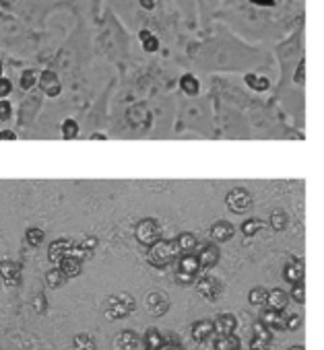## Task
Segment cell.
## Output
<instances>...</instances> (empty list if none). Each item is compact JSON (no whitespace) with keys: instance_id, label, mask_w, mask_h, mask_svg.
Instances as JSON below:
<instances>
[{"instance_id":"ee69618b","label":"cell","mask_w":324,"mask_h":350,"mask_svg":"<svg viewBox=\"0 0 324 350\" xmlns=\"http://www.w3.org/2000/svg\"><path fill=\"white\" fill-rule=\"evenodd\" d=\"M303 68H306V62L301 60V62H299V68H297V72H295V77H293L295 83H303Z\"/></svg>"},{"instance_id":"83f0119b","label":"cell","mask_w":324,"mask_h":350,"mask_svg":"<svg viewBox=\"0 0 324 350\" xmlns=\"http://www.w3.org/2000/svg\"><path fill=\"white\" fill-rule=\"evenodd\" d=\"M44 239H46V233H44L40 227H29V229L25 231V241H27V245H32V247H40V245L44 243Z\"/></svg>"},{"instance_id":"cb8c5ba5","label":"cell","mask_w":324,"mask_h":350,"mask_svg":"<svg viewBox=\"0 0 324 350\" xmlns=\"http://www.w3.org/2000/svg\"><path fill=\"white\" fill-rule=\"evenodd\" d=\"M242 340L236 334H227V336H219L215 340V350H240Z\"/></svg>"},{"instance_id":"74e56055","label":"cell","mask_w":324,"mask_h":350,"mask_svg":"<svg viewBox=\"0 0 324 350\" xmlns=\"http://www.w3.org/2000/svg\"><path fill=\"white\" fill-rule=\"evenodd\" d=\"M97 245H99V241H97V237H93V235L83 237V241L79 243V247H83V250H85V252H89V254H95Z\"/></svg>"},{"instance_id":"7a4b0ae2","label":"cell","mask_w":324,"mask_h":350,"mask_svg":"<svg viewBox=\"0 0 324 350\" xmlns=\"http://www.w3.org/2000/svg\"><path fill=\"white\" fill-rule=\"evenodd\" d=\"M136 307V301L132 295L128 293H116L108 299V307H105V317L110 321H118V319H124L128 317Z\"/></svg>"},{"instance_id":"52a82bcc","label":"cell","mask_w":324,"mask_h":350,"mask_svg":"<svg viewBox=\"0 0 324 350\" xmlns=\"http://www.w3.org/2000/svg\"><path fill=\"white\" fill-rule=\"evenodd\" d=\"M199 262H201V268L209 270V268H215L219 264V258H221V252L217 247V243H205L199 254H197Z\"/></svg>"},{"instance_id":"c3c4849f","label":"cell","mask_w":324,"mask_h":350,"mask_svg":"<svg viewBox=\"0 0 324 350\" xmlns=\"http://www.w3.org/2000/svg\"><path fill=\"white\" fill-rule=\"evenodd\" d=\"M159 350H184V346L182 344H170V342H164L161 344V348Z\"/></svg>"},{"instance_id":"7bdbcfd3","label":"cell","mask_w":324,"mask_h":350,"mask_svg":"<svg viewBox=\"0 0 324 350\" xmlns=\"http://www.w3.org/2000/svg\"><path fill=\"white\" fill-rule=\"evenodd\" d=\"M197 278L195 276H188V274H180V272H176V282L178 284H182V286H188V284H192Z\"/></svg>"},{"instance_id":"277c9868","label":"cell","mask_w":324,"mask_h":350,"mask_svg":"<svg viewBox=\"0 0 324 350\" xmlns=\"http://www.w3.org/2000/svg\"><path fill=\"white\" fill-rule=\"evenodd\" d=\"M145 307H147V311H149L151 317H164V315L170 311L172 301H170L168 295L153 291V293H149V295L145 297Z\"/></svg>"},{"instance_id":"ffe728a7","label":"cell","mask_w":324,"mask_h":350,"mask_svg":"<svg viewBox=\"0 0 324 350\" xmlns=\"http://www.w3.org/2000/svg\"><path fill=\"white\" fill-rule=\"evenodd\" d=\"M287 303H289V295L283 291V288H273V291H269V295H266V307H271V309H279V311H283L285 307H287Z\"/></svg>"},{"instance_id":"d590c367","label":"cell","mask_w":324,"mask_h":350,"mask_svg":"<svg viewBox=\"0 0 324 350\" xmlns=\"http://www.w3.org/2000/svg\"><path fill=\"white\" fill-rule=\"evenodd\" d=\"M36 83H38V72L36 70H23V75H21V89L29 91L32 87H36Z\"/></svg>"},{"instance_id":"ba28073f","label":"cell","mask_w":324,"mask_h":350,"mask_svg":"<svg viewBox=\"0 0 324 350\" xmlns=\"http://www.w3.org/2000/svg\"><path fill=\"white\" fill-rule=\"evenodd\" d=\"M201 270L203 268H201V262H199V258H197L195 252H188V254H180L178 256V268H176V272L188 274V276H195L197 278Z\"/></svg>"},{"instance_id":"ac0fdd59","label":"cell","mask_w":324,"mask_h":350,"mask_svg":"<svg viewBox=\"0 0 324 350\" xmlns=\"http://www.w3.org/2000/svg\"><path fill=\"white\" fill-rule=\"evenodd\" d=\"M303 274H306L303 264H301V262H297V260H293V262L285 264V268H283V278H285L289 284L301 282V280H303Z\"/></svg>"},{"instance_id":"ab89813d","label":"cell","mask_w":324,"mask_h":350,"mask_svg":"<svg viewBox=\"0 0 324 350\" xmlns=\"http://www.w3.org/2000/svg\"><path fill=\"white\" fill-rule=\"evenodd\" d=\"M13 113V107L7 99H0V122H7Z\"/></svg>"},{"instance_id":"9c48e42d","label":"cell","mask_w":324,"mask_h":350,"mask_svg":"<svg viewBox=\"0 0 324 350\" xmlns=\"http://www.w3.org/2000/svg\"><path fill=\"white\" fill-rule=\"evenodd\" d=\"M197 288H199V295L205 299V301H217L219 299V293H221V284L217 278L213 276H203L199 282H197Z\"/></svg>"},{"instance_id":"8fae6325","label":"cell","mask_w":324,"mask_h":350,"mask_svg":"<svg viewBox=\"0 0 324 350\" xmlns=\"http://www.w3.org/2000/svg\"><path fill=\"white\" fill-rule=\"evenodd\" d=\"M73 245H75V241H73V239H66V237H60V239L52 241L50 247H48V260H50L52 264H58L64 256L71 254Z\"/></svg>"},{"instance_id":"2e32d148","label":"cell","mask_w":324,"mask_h":350,"mask_svg":"<svg viewBox=\"0 0 324 350\" xmlns=\"http://www.w3.org/2000/svg\"><path fill=\"white\" fill-rule=\"evenodd\" d=\"M56 266L60 268V272H62L66 278H77V276L83 272V262H81L79 258H75L73 254L64 256Z\"/></svg>"},{"instance_id":"44dd1931","label":"cell","mask_w":324,"mask_h":350,"mask_svg":"<svg viewBox=\"0 0 324 350\" xmlns=\"http://www.w3.org/2000/svg\"><path fill=\"white\" fill-rule=\"evenodd\" d=\"M176 247H178V252L180 254H188V252H195L197 247H199V239H197V235L195 233H180L176 239Z\"/></svg>"},{"instance_id":"4fadbf2b","label":"cell","mask_w":324,"mask_h":350,"mask_svg":"<svg viewBox=\"0 0 324 350\" xmlns=\"http://www.w3.org/2000/svg\"><path fill=\"white\" fill-rule=\"evenodd\" d=\"M40 87H42V91H44L48 97H58V95L62 93L60 79H58V75L52 72V70L42 72V77H40Z\"/></svg>"},{"instance_id":"1f68e13d","label":"cell","mask_w":324,"mask_h":350,"mask_svg":"<svg viewBox=\"0 0 324 350\" xmlns=\"http://www.w3.org/2000/svg\"><path fill=\"white\" fill-rule=\"evenodd\" d=\"M246 85L252 87L254 91H266L269 89V79L260 77V75H246Z\"/></svg>"},{"instance_id":"603a6c76","label":"cell","mask_w":324,"mask_h":350,"mask_svg":"<svg viewBox=\"0 0 324 350\" xmlns=\"http://www.w3.org/2000/svg\"><path fill=\"white\" fill-rule=\"evenodd\" d=\"M73 350H97V342L91 334L81 332L73 338Z\"/></svg>"},{"instance_id":"f35d334b","label":"cell","mask_w":324,"mask_h":350,"mask_svg":"<svg viewBox=\"0 0 324 350\" xmlns=\"http://www.w3.org/2000/svg\"><path fill=\"white\" fill-rule=\"evenodd\" d=\"M299 327H301V317H299V315H289V317H285V329L297 332Z\"/></svg>"},{"instance_id":"f907efd6","label":"cell","mask_w":324,"mask_h":350,"mask_svg":"<svg viewBox=\"0 0 324 350\" xmlns=\"http://www.w3.org/2000/svg\"><path fill=\"white\" fill-rule=\"evenodd\" d=\"M287 350H306V348H303V346H301V344H299V346H289V348H287Z\"/></svg>"},{"instance_id":"60d3db41","label":"cell","mask_w":324,"mask_h":350,"mask_svg":"<svg viewBox=\"0 0 324 350\" xmlns=\"http://www.w3.org/2000/svg\"><path fill=\"white\" fill-rule=\"evenodd\" d=\"M13 91V83L5 77H0V99H5Z\"/></svg>"},{"instance_id":"8992f818","label":"cell","mask_w":324,"mask_h":350,"mask_svg":"<svg viewBox=\"0 0 324 350\" xmlns=\"http://www.w3.org/2000/svg\"><path fill=\"white\" fill-rule=\"evenodd\" d=\"M21 264L13 262V260H3L0 262V278L7 286H19L21 284Z\"/></svg>"},{"instance_id":"5bb4252c","label":"cell","mask_w":324,"mask_h":350,"mask_svg":"<svg viewBox=\"0 0 324 350\" xmlns=\"http://www.w3.org/2000/svg\"><path fill=\"white\" fill-rule=\"evenodd\" d=\"M260 321L269 327V329H285V313L279 309H262L260 311Z\"/></svg>"},{"instance_id":"f546056e","label":"cell","mask_w":324,"mask_h":350,"mask_svg":"<svg viewBox=\"0 0 324 350\" xmlns=\"http://www.w3.org/2000/svg\"><path fill=\"white\" fill-rule=\"evenodd\" d=\"M266 295H269V291H266L264 286H254V288L248 293V303L254 305V307H260V305L266 303Z\"/></svg>"},{"instance_id":"681fc988","label":"cell","mask_w":324,"mask_h":350,"mask_svg":"<svg viewBox=\"0 0 324 350\" xmlns=\"http://www.w3.org/2000/svg\"><path fill=\"white\" fill-rule=\"evenodd\" d=\"M105 138H108L105 134H97V132H95V134H91V140H105Z\"/></svg>"},{"instance_id":"e575fe53","label":"cell","mask_w":324,"mask_h":350,"mask_svg":"<svg viewBox=\"0 0 324 350\" xmlns=\"http://www.w3.org/2000/svg\"><path fill=\"white\" fill-rule=\"evenodd\" d=\"M60 130H62V136H64L66 140H73V138H77V134H79V124H77L75 120H64L62 126H60Z\"/></svg>"},{"instance_id":"6da1fadb","label":"cell","mask_w":324,"mask_h":350,"mask_svg":"<svg viewBox=\"0 0 324 350\" xmlns=\"http://www.w3.org/2000/svg\"><path fill=\"white\" fill-rule=\"evenodd\" d=\"M147 262L153 266V268H168L178 256V247H176V241L174 239H157L155 243H151L147 247Z\"/></svg>"},{"instance_id":"e0dca14e","label":"cell","mask_w":324,"mask_h":350,"mask_svg":"<svg viewBox=\"0 0 324 350\" xmlns=\"http://www.w3.org/2000/svg\"><path fill=\"white\" fill-rule=\"evenodd\" d=\"M213 334H215V329H213L211 319H199L190 327V336L195 342H207L209 338H213Z\"/></svg>"},{"instance_id":"7dc6e473","label":"cell","mask_w":324,"mask_h":350,"mask_svg":"<svg viewBox=\"0 0 324 350\" xmlns=\"http://www.w3.org/2000/svg\"><path fill=\"white\" fill-rule=\"evenodd\" d=\"M138 5H140L142 9H147V11H153L155 5H157V0H138Z\"/></svg>"},{"instance_id":"9a60e30c","label":"cell","mask_w":324,"mask_h":350,"mask_svg":"<svg viewBox=\"0 0 324 350\" xmlns=\"http://www.w3.org/2000/svg\"><path fill=\"white\" fill-rule=\"evenodd\" d=\"M209 235H211V239H213L215 243H225V241H229V239L236 235V229H234V225L227 223V221H217V223L211 227Z\"/></svg>"},{"instance_id":"8d00e7d4","label":"cell","mask_w":324,"mask_h":350,"mask_svg":"<svg viewBox=\"0 0 324 350\" xmlns=\"http://www.w3.org/2000/svg\"><path fill=\"white\" fill-rule=\"evenodd\" d=\"M289 293H291V299H293L295 303H299V305L306 303V286H303V280L291 284V291H289Z\"/></svg>"},{"instance_id":"5b68a950","label":"cell","mask_w":324,"mask_h":350,"mask_svg":"<svg viewBox=\"0 0 324 350\" xmlns=\"http://www.w3.org/2000/svg\"><path fill=\"white\" fill-rule=\"evenodd\" d=\"M225 202H227V208L236 215H242L246 213L250 206H252V194L244 188H234L227 196H225Z\"/></svg>"},{"instance_id":"7402d4cb","label":"cell","mask_w":324,"mask_h":350,"mask_svg":"<svg viewBox=\"0 0 324 350\" xmlns=\"http://www.w3.org/2000/svg\"><path fill=\"white\" fill-rule=\"evenodd\" d=\"M140 342L145 344V350H159L161 344H164V334H161L159 329H155V327H151V329L145 332Z\"/></svg>"},{"instance_id":"836d02e7","label":"cell","mask_w":324,"mask_h":350,"mask_svg":"<svg viewBox=\"0 0 324 350\" xmlns=\"http://www.w3.org/2000/svg\"><path fill=\"white\" fill-rule=\"evenodd\" d=\"M252 336H256V338H260V340H264V342H269V344H271V340H273V332H271L260 319L252 323Z\"/></svg>"},{"instance_id":"d4e9b609","label":"cell","mask_w":324,"mask_h":350,"mask_svg":"<svg viewBox=\"0 0 324 350\" xmlns=\"http://www.w3.org/2000/svg\"><path fill=\"white\" fill-rule=\"evenodd\" d=\"M44 280H46V286H50V288H60L68 278H66V276L60 272V268L56 266V268H52V270H48V272H46Z\"/></svg>"},{"instance_id":"4dcf8cb0","label":"cell","mask_w":324,"mask_h":350,"mask_svg":"<svg viewBox=\"0 0 324 350\" xmlns=\"http://www.w3.org/2000/svg\"><path fill=\"white\" fill-rule=\"evenodd\" d=\"M262 227H264V221H260V219H248V221L242 223V235L254 237Z\"/></svg>"},{"instance_id":"f1b7e54d","label":"cell","mask_w":324,"mask_h":350,"mask_svg":"<svg viewBox=\"0 0 324 350\" xmlns=\"http://www.w3.org/2000/svg\"><path fill=\"white\" fill-rule=\"evenodd\" d=\"M269 223H271L273 231L281 233V231H285V229H287V223H289V219H287V215H285L283 211H275V213L271 215Z\"/></svg>"},{"instance_id":"b9f144b4","label":"cell","mask_w":324,"mask_h":350,"mask_svg":"<svg viewBox=\"0 0 324 350\" xmlns=\"http://www.w3.org/2000/svg\"><path fill=\"white\" fill-rule=\"evenodd\" d=\"M250 350H271V348H269V342H264V340H260V338L252 336V342H250Z\"/></svg>"},{"instance_id":"d6a6232c","label":"cell","mask_w":324,"mask_h":350,"mask_svg":"<svg viewBox=\"0 0 324 350\" xmlns=\"http://www.w3.org/2000/svg\"><path fill=\"white\" fill-rule=\"evenodd\" d=\"M32 307L36 309V313H38V315H46V313H48V309H50V303H48L46 293H38V295L34 297V301H32Z\"/></svg>"},{"instance_id":"d6986e66","label":"cell","mask_w":324,"mask_h":350,"mask_svg":"<svg viewBox=\"0 0 324 350\" xmlns=\"http://www.w3.org/2000/svg\"><path fill=\"white\" fill-rule=\"evenodd\" d=\"M128 118H130V124L132 126H147L151 122V111L147 109L145 103H136L130 111H128Z\"/></svg>"},{"instance_id":"3957f363","label":"cell","mask_w":324,"mask_h":350,"mask_svg":"<svg viewBox=\"0 0 324 350\" xmlns=\"http://www.w3.org/2000/svg\"><path fill=\"white\" fill-rule=\"evenodd\" d=\"M159 237H161V229H159V225H157L155 219H142V221H138V223L134 225V239H136L140 245L149 247V245L155 243Z\"/></svg>"},{"instance_id":"30bf717a","label":"cell","mask_w":324,"mask_h":350,"mask_svg":"<svg viewBox=\"0 0 324 350\" xmlns=\"http://www.w3.org/2000/svg\"><path fill=\"white\" fill-rule=\"evenodd\" d=\"M140 338L132 329H122L114 336V350H138Z\"/></svg>"},{"instance_id":"bcb514c9","label":"cell","mask_w":324,"mask_h":350,"mask_svg":"<svg viewBox=\"0 0 324 350\" xmlns=\"http://www.w3.org/2000/svg\"><path fill=\"white\" fill-rule=\"evenodd\" d=\"M252 5H256V7H275V0H250Z\"/></svg>"},{"instance_id":"484cf974","label":"cell","mask_w":324,"mask_h":350,"mask_svg":"<svg viewBox=\"0 0 324 350\" xmlns=\"http://www.w3.org/2000/svg\"><path fill=\"white\" fill-rule=\"evenodd\" d=\"M138 40H140V44H142V50H145V52L155 54V52L159 50V40H157L151 31L142 29V31L138 33Z\"/></svg>"},{"instance_id":"7c38bea8","label":"cell","mask_w":324,"mask_h":350,"mask_svg":"<svg viewBox=\"0 0 324 350\" xmlns=\"http://www.w3.org/2000/svg\"><path fill=\"white\" fill-rule=\"evenodd\" d=\"M236 327H238V317L234 313H219L213 321V329L217 336L236 334Z\"/></svg>"},{"instance_id":"4316f807","label":"cell","mask_w":324,"mask_h":350,"mask_svg":"<svg viewBox=\"0 0 324 350\" xmlns=\"http://www.w3.org/2000/svg\"><path fill=\"white\" fill-rule=\"evenodd\" d=\"M180 87H182V91H184L186 95H190V97L199 95V91H201V83H199V79L192 77V75H184V77L180 79Z\"/></svg>"},{"instance_id":"816d5d0a","label":"cell","mask_w":324,"mask_h":350,"mask_svg":"<svg viewBox=\"0 0 324 350\" xmlns=\"http://www.w3.org/2000/svg\"><path fill=\"white\" fill-rule=\"evenodd\" d=\"M0 77H3V64H0Z\"/></svg>"},{"instance_id":"f6af8a7d","label":"cell","mask_w":324,"mask_h":350,"mask_svg":"<svg viewBox=\"0 0 324 350\" xmlns=\"http://www.w3.org/2000/svg\"><path fill=\"white\" fill-rule=\"evenodd\" d=\"M17 134L13 130H0V140H15Z\"/></svg>"}]
</instances>
